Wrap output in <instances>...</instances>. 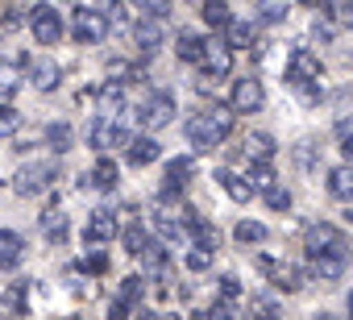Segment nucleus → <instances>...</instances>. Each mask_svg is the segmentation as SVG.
Returning a JSON list of instances; mask_svg holds the SVG:
<instances>
[{
    "label": "nucleus",
    "instance_id": "1",
    "mask_svg": "<svg viewBox=\"0 0 353 320\" xmlns=\"http://www.w3.org/2000/svg\"><path fill=\"white\" fill-rule=\"evenodd\" d=\"M303 258H307V266H312L316 279L336 283V279H345V270H349L353 246H349V237H345L341 225L316 221V225H307V233H303Z\"/></svg>",
    "mask_w": 353,
    "mask_h": 320
},
{
    "label": "nucleus",
    "instance_id": "2",
    "mask_svg": "<svg viewBox=\"0 0 353 320\" xmlns=\"http://www.w3.org/2000/svg\"><path fill=\"white\" fill-rule=\"evenodd\" d=\"M324 63H320V54L312 50V46H295L291 54H287V63H283V83L312 108V104H320L324 100Z\"/></svg>",
    "mask_w": 353,
    "mask_h": 320
},
{
    "label": "nucleus",
    "instance_id": "3",
    "mask_svg": "<svg viewBox=\"0 0 353 320\" xmlns=\"http://www.w3.org/2000/svg\"><path fill=\"white\" fill-rule=\"evenodd\" d=\"M229 133H233V108H200V112H192L188 125H183V141H188L196 154L216 150Z\"/></svg>",
    "mask_w": 353,
    "mask_h": 320
},
{
    "label": "nucleus",
    "instance_id": "4",
    "mask_svg": "<svg viewBox=\"0 0 353 320\" xmlns=\"http://www.w3.org/2000/svg\"><path fill=\"white\" fill-rule=\"evenodd\" d=\"M174 112H179V104H174V92H170V88H154V92H145V100L137 104L133 121H137L141 129H162V125L174 121Z\"/></svg>",
    "mask_w": 353,
    "mask_h": 320
},
{
    "label": "nucleus",
    "instance_id": "5",
    "mask_svg": "<svg viewBox=\"0 0 353 320\" xmlns=\"http://www.w3.org/2000/svg\"><path fill=\"white\" fill-rule=\"evenodd\" d=\"M117 237H121V217H117V208H108V204L92 208L88 221H83V246H88V250H104V246L117 241Z\"/></svg>",
    "mask_w": 353,
    "mask_h": 320
},
{
    "label": "nucleus",
    "instance_id": "6",
    "mask_svg": "<svg viewBox=\"0 0 353 320\" xmlns=\"http://www.w3.org/2000/svg\"><path fill=\"white\" fill-rule=\"evenodd\" d=\"M192 175H196V163H192L188 154H174V158H166V167H162V183H158V204L179 200V196L188 192Z\"/></svg>",
    "mask_w": 353,
    "mask_h": 320
},
{
    "label": "nucleus",
    "instance_id": "7",
    "mask_svg": "<svg viewBox=\"0 0 353 320\" xmlns=\"http://www.w3.org/2000/svg\"><path fill=\"white\" fill-rule=\"evenodd\" d=\"M54 179H59V167L54 163H21L17 167V175H13V192L17 196H46L50 188H54Z\"/></svg>",
    "mask_w": 353,
    "mask_h": 320
},
{
    "label": "nucleus",
    "instance_id": "8",
    "mask_svg": "<svg viewBox=\"0 0 353 320\" xmlns=\"http://www.w3.org/2000/svg\"><path fill=\"white\" fill-rule=\"evenodd\" d=\"M71 38L79 46H100L108 38V13H100L92 5H75V13H71Z\"/></svg>",
    "mask_w": 353,
    "mask_h": 320
},
{
    "label": "nucleus",
    "instance_id": "9",
    "mask_svg": "<svg viewBox=\"0 0 353 320\" xmlns=\"http://www.w3.org/2000/svg\"><path fill=\"white\" fill-rule=\"evenodd\" d=\"M229 108H233V117H254V112H262V108H266V88H262V79H254V75L233 79Z\"/></svg>",
    "mask_w": 353,
    "mask_h": 320
},
{
    "label": "nucleus",
    "instance_id": "10",
    "mask_svg": "<svg viewBox=\"0 0 353 320\" xmlns=\"http://www.w3.org/2000/svg\"><path fill=\"white\" fill-rule=\"evenodd\" d=\"M30 30H34L38 46H59V42H63V34H67V26H63V13H59L54 5H46V0L30 9Z\"/></svg>",
    "mask_w": 353,
    "mask_h": 320
},
{
    "label": "nucleus",
    "instance_id": "11",
    "mask_svg": "<svg viewBox=\"0 0 353 320\" xmlns=\"http://www.w3.org/2000/svg\"><path fill=\"white\" fill-rule=\"evenodd\" d=\"M258 270L262 274H270V283L279 287V291H303V283H307V274H303V266H295V262H283V258H270V254H258Z\"/></svg>",
    "mask_w": 353,
    "mask_h": 320
},
{
    "label": "nucleus",
    "instance_id": "12",
    "mask_svg": "<svg viewBox=\"0 0 353 320\" xmlns=\"http://www.w3.org/2000/svg\"><path fill=\"white\" fill-rule=\"evenodd\" d=\"M88 141H92L100 154H104V150H117V146H125V150H129L133 133H129V129H125L117 117H104V112H100V117L88 125Z\"/></svg>",
    "mask_w": 353,
    "mask_h": 320
},
{
    "label": "nucleus",
    "instance_id": "13",
    "mask_svg": "<svg viewBox=\"0 0 353 320\" xmlns=\"http://www.w3.org/2000/svg\"><path fill=\"white\" fill-rule=\"evenodd\" d=\"M183 229H188V246H196V250H208V254H216L221 250V229L204 217V212H196V208H183Z\"/></svg>",
    "mask_w": 353,
    "mask_h": 320
},
{
    "label": "nucleus",
    "instance_id": "14",
    "mask_svg": "<svg viewBox=\"0 0 353 320\" xmlns=\"http://www.w3.org/2000/svg\"><path fill=\"white\" fill-rule=\"evenodd\" d=\"M204 79H225L229 71H233V50H229V42L225 38H208V50H204V63L196 67Z\"/></svg>",
    "mask_w": 353,
    "mask_h": 320
},
{
    "label": "nucleus",
    "instance_id": "15",
    "mask_svg": "<svg viewBox=\"0 0 353 320\" xmlns=\"http://www.w3.org/2000/svg\"><path fill=\"white\" fill-rule=\"evenodd\" d=\"M83 188H92V192H117L121 188V167L112 163L108 154H100L96 163H92V171H83Z\"/></svg>",
    "mask_w": 353,
    "mask_h": 320
},
{
    "label": "nucleus",
    "instance_id": "16",
    "mask_svg": "<svg viewBox=\"0 0 353 320\" xmlns=\"http://www.w3.org/2000/svg\"><path fill=\"white\" fill-rule=\"evenodd\" d=\"M204 50H208V38L200 30H179V34H174V59H179V63L200 67L204 63Z\"/></svg>",
    "mask_w": 353,
    "mask_h": 320
},
{
    "label": "nucleus",
    "instance_id": "17",
    "mask_svg": "<svg viewBox=\"0 0 353 320\" xmlns=\"http://www.w3.org/2000/svg\"><path fill=\"white\" fill-rule=\"evenodd\" d=\"M212 179H216V188H221L233 204H250V200H254V183H250L245 175H237L233 167H216Z\"/></svg>",
    "mask_w": 353,
    "mask_h": 320
},
{
    "label": "nucleus",
    "instance_id": "18",
    "mask_svg": "<svg viewBox=\"0 0 353 320\" xmlns=\"http://www.w3.org/2000/svg\"><path fill=\"white\" fill-rule=\"evenodd\" d=\"M125 158H129V167H154L158 158H162V141H158L154 133H137V137L129 141Z\"/></svg>",
    "mask_w": 353,
    "mask_h": 320
},
{
    "label": "nucleus",
    "instance_id": "19",
    "mask_svg": "<svg viewBox=\"0 0 353 320\" xmlns=\"http://www.w3.org/2000/svg\"><path fill=\"white\" fill-rule=\"evenodd\" d=\"M324 192H328L336 204H353V167H349V163L328 167V171H324Z\"/></svg>",
    "mask_w": 353,
    "mask_h": 320
},
{
    "label": "nucleus",
    "instance_id": "20",
    "mask_svg": "<svg viewBox=\"0 0 353 320\" xmlns=\"http://www.w3.org/2000/svg\"><path fill=\"white\" fill-rule=\"evenodd\" d=\"M154 233L162 237V246H183V241H188V229H183V212L174 217V212L158 208V212H154Z\"/></svg>",
    "mask_w": 353,
    "mask_h": 320
},
{
    "label": "nucleus",
    "instance_id": "21",
    "mask_svg": "<svg viewBox=\"0 0 353 320\" xmlns=\"http://www.w3.org/2000/svg\"><path fill=\"white\" fill-rule=\"evenodd\" d=\"M96 104H100V112L104 117H112V112H121L125 108V100H129V88H125V79H104L96 92Z\"/></svg>",
    "mask_w": 353,
    "mask_h": 320
},
{
    "label": "nucleus",
    "instance_id": "22",
    "mask_svg": "<svg viewBox=\"0 0 353 320\" xmlns=\"http://www.w3.org/2000/svg\"><path fill=\"white\" fill-rule=\"evenodd\" d=\"M129 34H133V46H137L141 54H158V50H162V26H158L154 17H137V26H133Z\"/></svg>",
    "mask_w": 353,
    "mask_h": 320
},
{
    "label": "nucleus",
    "instance_id": "23",
    "mask_svg": "<svg viewBox=\"0 0 353 320\" xmlns=\"http://www.w3.org/2000/svg\"><path fill=\"white\" fill-rule=\"evenodd\" d=\"M38 229H42V237H46L50 246H63L67 233H71V221H67L63 208H46V212L38 217Z\"/></svg>",
    "mask_w": 353,
    "mask_h": 320
},
{
    "label": "nucleus",
    "instance_id": "24",
    "mask_svg": "<svg viewBox=\"0 0 353 320\" xmlns=\"http://www.w3.org/2000/svg\"><path fill=\"white\" fill-rule=\"evenodd\" d=\"M233 241L245 246V250H258V246L270 241V229H266L262 221H254V217H241V221L233 225Z\"/></svg>",
    "mask_w": 353,
    "mask_h": 320
},
{
    "label": "nucleus",
    "instance_id": "25",
    "mask_svg": "<svg viewBox=\"0 0 353 320\" xmlns=\"http://www.w3.org/2000/svg\"><path fill=\"white\" fill-rule=\"evenodd\" d=\"M26 258V237L17 229H0V270H13Z\"/></svg>",
    "mask_w": 353,
    "mask_h": 320
},
{
    "label": "nucleus",
    "instance_id": "26",
    "mask_svg": "<svg viewBox=\"0 0 353 320\" xmlns=\"http://www.w3.org/2000/svg\"><path fill=\"white\" fill-rule=\"evenodd\" d=\"M291 17V5L287 0H258L254 5V26H262V30H274V26H283Z\"/></svg>",
    "mask_w": 353,
    "mask_h": 320
},
{
    "label": "nucleus",
    "instance_id": "27",
    "mask_svg": "<svg viewBox=\"0 0 353 320\" xmlns=\"http://www.w3.org/2000/svg\"><path fill=\"white\" fill-rule=\"evenodd\" d=\"M274 154H279L274 133L258 129V133H250V137H245V158H250V163H274Z\"/></svg>",
    "mask_w": 353,
    "mask_h": 320
},
{
    "label": "nucleus",
    "instance_id": "28",
    "mask_svg": "<svg viewBox=\"0 0 353 320\" xmlns=\"http://www.w3.org/2000/svg\"><path fill=\"white\" fill-rule=\"evenodd\" d=\"M254 38H258V26H254V17H237V21L225 30V42H229V50H254Z\"/></svg>",
    "mask_w": 353,
    "mask_h": 320
},
{
    "label": "nucleus",
    "instance_id": "29",
    "mask_svg": "<svg viewBox=\"0 0 353 320\" xmlns=\"http://www.w3.org/2000/svg\"><path fill=\"white\" fill-rule=\"evenodd\" d=\"M30 79H34L38 92H54L63 83V67L50 63V59H38V63H30Z\"/></svg>",
    "mask_w": 353,
    "mask_h": 320
},
{
    "label": "nucleus",
    "instance_id": "30",
    "mask_svg": "<svg viewBox=\"0 0 353 320\" xmlns=\"http://www.w3.org/2000/svg\"><path fill=\"white\" fill-rule=\"evenodd\" d=\"M200 17H204V26L208 30H229L237 17L229 13V0H204L200 5Z\"/></svg>",
    "mask_w": 353,
    "mask_h": 320
},
{
    "label": "nucleus",
    "instance_id": "31",
    "mask_svg": "<svg viewBox=\"0 0 353 320\" xmlns=\"http://www.w3.org/2000/svg\"><path fill=\"white\" fill-rule=\"evenodd\" d=\"M121 246H125L129 258H145V250H150L154 241H150L145 225H125V229H121Z\"/></svg>",
    "mask_w": 353,
    "mask_h": 320
},
{
    "label": "nucleus",
    "instance_id": "32",
    "mask_svg": "<svg viewBox=\"0 0 353 320\" xmlns=\"http://www.w3.org/2000/svg\"><path fill=\"white\" fill-rule=\"evenodd\" d=\"M46 146H50L54 154H67V150L75 146V129H71L67 121H50V125H46Z\"/></svg>",
    "mask_w": 353,
    "mask_h": 320
},
{
    "label": "nucleus",
    "instance_id": "33",
    "mask_svg": "<svg viewBox=\"0 0 353 320\" xmlns=\"http://www.w3.org/2000/svg\"><path fill=\"white\" fill-rule=\"evenodd\" d=\"M279 316H283L279 299H274L270 291H254V299H250V320H279Z\"/></svg>",
    "mask_w": 353,
    "mask_h": 320
},
{
    "label": "nucleus",
    "instance_id": "34",
    "mask_svg": "<svg viewBox=\"0 0 353 320\" xmlns=\"http://www.w3.org/2000/svg\"><path fill=\"white\" fill-rule=\"evenodd\" d=\"M245 179L254 183V192H258V196H266V192H270V188L279 183V175H274V163H250Z\"/></svg>",
    "mask_w": 353,
    "mask_h": 320
},
{
    "label": "nucleus",
    "instance_id": "35",
    "mask_svg": "<svg viewBox=\"0 0 353 320\" xmlns=\"http://www.w3.org/2000/svg\"><path fill=\"white\" fill-rule=\"evenodd\" d=\"M21 92V67L17 63H0V104H9Z\"/></svg>",
    "mask_w": 353,
    "mask_h": 320
},
{
    "label": "nucleus",
    "instance_id": "36",
    "mask_svg": "<svg viewBox=\"0 0 353 320\" xmlns=\"http://www.w3.org/2000/svg\"><path fill=\"white\" fill-rule=\"evenodd\" d=\"M145 266L154 270V279H170V254H166L162 241H154V246L145 250Z\"/></svg>",
    "mask_w": 353,
    "mask_h": 320
},
{
    "label": "nucleus",
    "instance_id": "37",
    "mask_svg": "<svg viewBox=\"0 0 353 320\" xmlns=\"http://www.w3.org/2000/svg\"><path fill=\"white\" fill-rule=\"evenodd\" d=\"M117 299H125V303H141V299H145V274H129V279H121Z\"/></svg>",
    "mask_w": 353,
    "mask_h": 320
},
{
    "label": "nucleus",
    "instance_id": "38",
    "mask_svg": "<svg viewBox=\"0 0 353 320\" xmlns=\"http://www.w3.org/2000/svg\"><path fill=\"white\" fill-rule=\"evenodd\" d=\"M262 200H266V208H274V212H291V204H295V196H291L287 183H274Z\"/></svg>",
    "mask_w": 353,
    "mask_h": 320
},
{
    "label": "nucleus",
    "instance_id": "39",
    "mask_svg": "<svg viewBox=\"0 0 353 320\" xmlns=\"http://www.w3.org/2000/svg\"><path fill=\"white\" fill-rule=\"evenodd\" d=\"M129 5H133L141 17H154V21H162V17H170V5H174V0H129Z\"/></svg>",
    "mask_w": 353,
    "mask_h": 320
},
{
    "label": "nucleus",
    "instance_id": "40",
    "mask_svg": "<svg viewBox=\"0 0 353 320\" xmlns=\"http://www.w3.org/2000/svg\"><path fill=\"white\" fill-rule=\"evenodd\" d=\"M26 308H30V299H26V283L17 279V283L5 291V312H13V316H26Z\"/></svg>",
    "mask_w": 353,
    "mask_h": 320
},
{
    "label": "nucleus",
    "instance_id": "41",
    "mask_svg": "<svg viewBox=\"0 0 353 320\" xmlns=\"http://www.w3.org/2000/svg\"><path fill=\"white\" fill-rule=\"evenodd\" d=\"M216 295H221V299H229V303H237V299L245 295V291H241V279H237L233 270H229V274H221V279H216Z\"/></svg>",
    "mask_w": 353,
    "mask_h": 320
},
{
    "label": "nucleus",
    "instance_id": "42",
    "mask_svg": "<svg viewBox=\"0 0 353 320\" xmlns=\"http://www.w3.org/2000/svg\"><path fill=\"white\" fill-rule=\"evenodd\" d=\"M336 150H341V158L353 167V129H349V121H341L336 125Z\"/></svg>",
    "mask_w": 353,
    "mask_h": 320
},
{
    "label": "nucleus",
    "instance_id": "43",
    "mask_svg": "<svg viewBox=\"0 0 353 320\" xmlns=\"http://www.w3.org/2000/svg\"><path fill=\"white\" fill-rule=\"evenodd\" d=\"M183 266L200 274V270H208V266H212V254H208V250H196V246H188V254H183Z\"/></svg>",
    "mask_w": 353,
    "mask_h": 320
},
{
    "label": "nucleus",
    "instance_id": "44",
    "mask_svg": "<svg viewBox=\"0 0 353 320\" xmlns=\"http://www.w3.org/2000/svg\"><path fill=\"white\" fill-rule=\"evenodd\" d=\"M200 320H241V312H237L229 299H216V303H212V308H208Z\"/></svg>",
    "mask_w": 353,
    "mask_h": 320
},
{
    "label": "nucleus",
    "instance_id": "45",
    "mask_svg": "<svg viewBox=\"0 0 353 320\" xmlns=\"http://www.w3.org/2000/svg\"><path fill=\"white\" fill-rule=\"evenodd\" d=\"M17 125H21V112H17L13 104H0V137L17 133Z\"/></svg>",
    "mask_w": 353,
    "mask_h": 320
},
{
    "label": "nucleus",
    "instance_id": "46",
    "mask_svg": "<svg viewBox=\"0 0 353 320\" xmlns=\"http://www.w3.org/2000/svg\"><path fill=\"white\" fill-rule=\"evenodd\" d=\"M83 270H92V274H104V270H108V258H104V250H96L92 258H83Z\"/></svg>",
    "mask_w": 353,
    "mask_h": 320
},
{
    "label": "nucleus",
    "instance_id": "47",
    "mask_svg": "<svg viewBox=\"0 0 353 320\" xmlns=\"http://www.w3.org/2000/svg\"><path fill=\"white\" fill-rule=\"evenodd\" d=\"M129 316H133V303H125V299L108 303V320H129Z\"/></svg>",
    "mask_w": 353,
    "mask_h": 320
},
{
    "label": "nucleus",
    "instance_id": "48",
    "mask_svg": "<svg viewBox=\"0 0 353 320\" xmlns=\"http://www.w3.org/2000/svg\"><path fill=\"white\" fill-rule=\"evenodd\" d=\"M307 9H316L320 17H336V0H303Z\"/></svg>",
    "mask_w": 353,
    "mask_h": 320
},
{
    "label": "nucleus",
    "instance_id": "49",
    "mask_svg": "<svg viewBox=\"0 0 353 320\" xmlns=\"http://www.w3.org/2000/svg\"><path fill=\"white\" fill-rule=\"evenodd\" d=\"M17 26H21V17H17V9H9L5 17H0V30H5V34H9V30H17Z\"/></svg>",
    "mask_w": 353,
    "mask_h": 320
},
{
    "label": "nucleus",
    "instance_id": "50",
    "mask_svg": "<svg viewBox=\"0 0 353 320\" xmlns=\"http://www.w3.org/2000/svg\"><path fill=\"white\" fill-rule=\"evenodd\" d=\"M158 320H183V316H179V312H162Z\"/></svg>",
    "mask_w": 353,
    "mask_h": 320
},
{
    "label": "nucleus",
    "instance_id": "51",
    "mask_svg": "<svg viewBox=\"0 0 353 320\" xmlns=\"http://www.w3.org/2000/svg\"><path fill=\"white\" fill-rule=\"evenodd\" d=\"M345 308H349V316H353V291H349V295H345Z\"/></svg>",
    "mask_w": 353,
    "mask_h": 320
},
{
    "label": "nucleus",
    "instance_id": "52",
    "mask_svg": "<svg viewBox=\"0 0 353 320\" xmlns=\"http://www.w3.org/2000/svg\"><path fill=\"white\" fill-rule=\"evenodd\" d=\"M316 320H336V316H328V312H316Z\"/></svg>",
    "mask_w": 353,
    "mask_h": 320
},
{
    "label": "nucleus",
    "instance_id": "53",
    "mask_svg": "<svg viewBox=\"0 0 353 320\" xmlns=\"http://www.w3.org/2000/svg\"><path fill=\"white\" fill-rule=\"evenodd\" d=\"M349 5H353V0H349Z\"/></svg>",
    "mask_w": 353,
    "mask_h": 320
}]
</instances>
